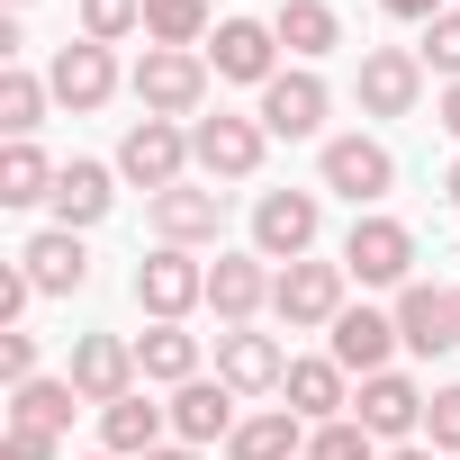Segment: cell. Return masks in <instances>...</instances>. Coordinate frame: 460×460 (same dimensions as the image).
<instances>
[{
	"label": "cell",
	"instance_id": "1",
	"mask_svg": "<svg viewBox=\"0 0 460 460\" xmlns=\"http://www.w3.org/2000/svg\"><path fill=\"white\" fill-rule=\"evenodd\" d=\"M136 100H145V118H199V100H208V55H190V46H145Z\"/></svg>",
	"mask_w": 460,
	"mask_h": 460
},
{
	"label": "cell",
	"instance_id": "2",
	"mask_svg": "<svg viewBox=\"0 0 460 460\" xmlns=\"http://www.w3.org/2000/svg\"><path fill=\"white\" fill-rule=\"evenodd\" d=\"M343 271H352L361 289H406V280H415V235H406L397 217H352Z\"/></svg>",
	"mask_w": 460,
	"mask_h": 460
},
{
	"label": "cell",
	"instance_id": "3",
	"mask_svg": "<svg viewBox=\"0 0 460 460\" xmlns=\"http://www.w3.org/2000/svg\"><path fill=\"white\" fill-rule=\"evenodd\" d=\"M199 298H208V262H190L181 244H163V253L136 262V307H145L154 325H181Z\"/></svg>",
	"mask_w": 460,
	"mask_h": 460
},
{
	"label": "cell",
	"instance_id": "4",
	"mask_svg": "<svg viewBox=\"0 0 460 460\" xmlns=\"http://www.w3.org/2000/svg\"><path fill=\"white\" fill-rule=\"evenodd\" d=\"M316 226H325L316 190H262V208H253V253H262V262H307Z\"/></svg>",
	"mask_w": 460,
	"mask_h": 460
},
{
	"label": "cell",
	"instance_id": "5",
	"mask_svg": "<svg viewBox=\"0 0 460 460\" xmlns=\"http://www.w3.org/2000/svg\"><path fill=\"white\" fill-rule=\"evenodd\" d=\"M343 262H280V280H271V307H280V325H334L343 316Z\"/></svg>",
	"mask_w": 460,
	"mask_h": 460
},
{
	"label": "cell",
	"instance_id": "6",
	"mask_svg": "<svg viewBox=\"0 0 460 460\" xmlns=\"http://www.w3.org/2000/svg\"><path fill=\"white\" fill-rule=\"evenodd\" d=\"M262 136H271L262 118H226V109H217V118L190 127V163H199L208 181H244V172L262 163Z\"/></svg>",
	"mask_w": 460,
	"mask_h": 460
},
{
	"label": "cell",
	"instance_id": "7",
	"mask_svg": "<svg viewBox=\"0 0 460 460\" xmlns=\"http://www.w3.org/2000/svg\"><path fill=\"white\" fill-rule=\"evenodd\" d=\"M181 163H190V136H181L172 118H136V127H127V145H118V172H127V181H145L154 199H163V190H181Z\"/></svg>",
	"mask_w": 460,
	"mask_h": 460
},
{
	"label": "cell",
	"instance_id": "8",
	"mask_svg": "<svg viewBox=\"0 0 460 460\" xmlns=\"http://www.w3.org/2000/svg\"><path fill=\"white\" fill-rule=\"evenodd\" d=\"M64 379H73L91 406H118V397H136V343H127V334H82Z\"/></svg>",
	"mask_w": 460,
	"mask_h": 460
},
{
	"label": "cell",
	"instance_id": "9",
	"mask_svg": "<svg viewBox=\"0 0 460 460\" xmlns=\"http://www.w3.org/2000/svg\"><path fill=\"white\" fill-rule=\"evenodd\" d=\"M415 100H424V55L370 46V55H361V109H370V118H406Z\"/></svg>",
	"mask_w": 460,
	"mask_h": 460
},
{
	"label": "cell",
	"instance_id": "10",
	"mask_svg": "<svg viewBox=\"0 0 460 460\" xmlns=\"http://www.w3.org/2000/svg\"><path fill=\"white\" fill-rule=\"evenodd\" d=\"M388 181H397V163H388L379 136H334V145H325V190H343L352 208L388 199Z\"/></svg>",
	"mask_w": 460,
	"mask_h": 460
},
{
	"label": "cell",
	"instance_id": "11",
	"mask_svg": "<svg viewBox=\"0 0 460 460\" xmlns=\"http://www.w3.org/2000/svg\"><path fill=\"white\" fill-rule=\"evenodd\" d=\"M208 64H217V82H280V37L262 19H217Z\"/></svg>",
	"mask_w": 460,
	"mask_h": 460
},
{
	"label": "cell",
	"instance_id": "12",
	"mask_svg": "<svg viewBox=\"0 0 460 460\" xmlns=\"http://www.w3.org/2000/svg\"><path fill=\"white\" fill-rule=\"evenodd\" d=\"M217 379L235 388V397L280 388V379H289V352H280L271 334H253V325H226V334H217Z\"/></svg>",
	"mask_w": 460,
	"mask_h": 460
},
{
	"label": "cell",
	"instance_id": "13",
	"mask_svg": "<svg viewBox=\"0 0 460 460\" xmlns=\"http://www.w3.org/2000/svg\"><path fill=\"white\" fill-rule=\"evenodd\" d=\"M424 406H433V397H424L415 379H397V370H379V379H361V397H352V424H370L379 442H406V433L424 424Z\"/></svg>",
	"mask_w": 460,
	"mask_h": 460
},
{
	"label": "cell",
	"instance_id": "14",
	"mask_svg": "<svg viewBox=\"0 0 460 460\" xmlns=\"http://www.w3.org/2000/svg\"><path fill=\"white\" fill-rule=\"evenodd\" d=\"M325 109H334V91L298 64V73H280V82H262V127L271 136H316L325 127Z\"/></svg>",
	"mask_w": 460,
	"mask_h": 460
},
{
	"label": "cell",
	"instance_id": "15",
	"mask_svg": "<svg viewBox=\"0 0 460 460\" xmlns=\"http://www.w3.org/2000/svg\"><path fill=\"white\" fill-rule=\"evenodd\" d=\"M271 280H280V271H262V253H217V262H208V307H217L226 325H253V307L271 298Z\"/></svg>",
	"mask_w": 460,
	"mask_h": 460
},
{
	"label": "cell",
	"instance_id": "16",
	"mask_svg": "<svg viewBox=\"0 0 460 460\" xmlns=\"http://www.w3.org/2000/svg\"><path fill=\"white\" fill-rule=\"evenodd\" d=\"M172 433H181L190 451L235 442V388H226V379H190V388L172 397Z\"/></svg>",
	"mask_w": 460,
	"mask_h": 460
},
{
	"label": "cell",
	"instance_id": "17",
	"mask_svg": "<svg viewBox=\"0 0 460 460\" xmlns=\"http://www.w3.org/2000/svg\"><path fill=\"white\" fill-rule=\"evenodd\" d=\"M46 91H55L64 109H100V100L118 91V55L82 37V46H64V55H55V73H46Z\"/></svg>",
	"mask_w": 460,
	"mask_h": 460
},
{
	"label": "cell",
	"instance_id": "18",
	"mask_svg": "<svg viewBox=\"0 0 460 460\" xmlns=\"http://www.w3.org/2000/svg\"><path fill=\"white\" fill-rule=\"evenodd\" d=\"M397 343H406V352H451V343H460V325H451V289L406 280V289H397Z\"/></svg>",
	"mask_w": 460,
	"mask_h": 460
},
{
	"label": "cell",
	"instance_id": "19",
	"mask_svg": "<svg viewBox=\"0 0 460 460\" xmlns=\"http://www.w3.org/2000/svg\"><path fill=\"white\" fill-rule=\"evenodd\" d=\"M388 352H397V316H379V307H343V316H334V361H343L352 379H379Z\"/></svg>",
	"mask_w": 460,
	"mask_h": 460
},
{
	"label": "cell",
	"instance_id": "20",
	"mask_svg": "<svg viewBox=\"0 0 460 460\" xmlns=\"http://www.w3.org/2000/svg\"><path fill=\"white\" fill-rule=\"evenodd\" d=\"M154 226H163V244H181V253H190V244H217V226H226V190H190V181H181V190L154 199Z\"/></svg>",
	"mask_w": 460,
	"mask_h": 460
},
{
	"label": "cell",
	"instance_id": "21",
	"mask_svg": "<svg viewBox=\"0 0 460 460\" xmlns=\"http://www.w3.org/2000/svg\"><path fill=\"white\" fill-rule=\"evenodd\" d=\"M19 271L37 280V298H73V289L91 280V253H82V235H73V226H55V235H37V244L19 253Z\"/></svg>",
	"mask_w": 460,
	"mask_h": 460
},
{
	"label": "cell",
	"instance_id": "22",
	"mask_svg": "<svg viewBox=\"0 0 460 460\" xmlns=\"http://www.w3.org/2000/svg\"><path fill=\"white\" fill-rule=\"evenodd\" d=\"M352 370L325 352V361H289V379H280V397H289V415H307V424H334L343 406H352V388H343Z\"/></svg>",
	"mask_w": 460,
	"mask_h": 460
},
{
	"label": "cell",
	"instance_id": "23",
	"mask_svg": "<svg viewBox=\"0 0 460 460\" xmlns=\"http://www.w3.org/2000/svg\"><path fill=\"white\" fill-rule=\"evenodd\" d=\"M163 433H172V406H154V397H118V406H100V442H109L118 460L163 451Z\"/></svg>",
	"mask_w": 460,
	"mask_h": 460
},
{
	"label": "cell",
	"instance_id": "24",
	"mask_svg": "<svg viewBox=\"0 0 460 460\" xmlns=\"http://www.w3.org/2000/svg\"><path fill=\"white\" fill-rule=\"evenodd\" d=\"M271 37L298 55V64H316V55H334V37H343V19L325 10V0H280V19H271Z\"/></svg>",
	"mask_w": 460,
	"mask_h": 460
},
{
	"label": "cell",
	"instance_id": "25",
	"mask_svg": "<svg viewBox=\"0 0 460 460\" xmlns=\"http://www.w3.org/2000/svg\"><path fill=\"white\" fill-rule=\"evenodd\" d=\"M109 199H118V190H109V172H100V163H64V172H55V217L73 226V235L109 217Z\"/></svg>",
	"mask_w": 460,
	"mask_h": 460
},
{
	"label": "cell",
	"instance_id": "26",
	"mask_svg": "<svg viewBox=\"0 0 460 460\" xmlns=\"http://www.w3.org/2000/svg\"><path fill=\"white\" fill-rule=\"evenodd\" d=\"M298 424H307V415H289V406L244 415V424H235V442H226V460H298Z\"/></svg>",
	"mask_w": 460,
	"mask_h": 460
},
{
	"label": "cell",
	"instance_id": "27",
	"mask_svg": "<svg viewBox=\"0 0 460 460\" xmlns=\"http://www.w3.org/2000/svg\"><path fill=\"white\" fill-rule=\"evenodd\" d=\"M28 199H55V163L37 154V136H10V154H0V208H28Z\"/></svg>",
	"mask_w": 460,
	"mask_h": 460
},
{
	"label": "cell",
	"instance_id": "28",
	"mask_svg": "<svg viewBox=\"0 0 460 460\" xmlns=\"http://www.w3.org/2000/svg\"><path fill=\"white\" fill-rule=\"evenodd\" d=\"M136 370H145V379H172V388H190V379H199V334H181V325H154V334L136 343Z\"/></svg>",
	"mask_w": 460,
	"mask_h": 460
},
{
	"label": "cell",
	"instance_id": "29",
	"mask_svg": "<svg viewBox=\"0 0 460 460\" xmlns=\"http://www.w3.org/2000/svg\"><path fill=\"white\" fill-rule=\"evenodd\" d=\"M73 379H28V388H10V424H28V433H64L73 424Z\"/></svg>",
	"mask_w": 460,
	"mask_h": 460
},
{
	"label": "cell",
	"instance_id": "30",
	"mask_svg": "<svg viewBox=\"0 0 460 460\" xmlns=\"http://www.w3.org/2000/svg\"><path fill=\"white\" fill-rule=\"evenodd\" d=\"M145 37L154 46H199L208 37V0H145Z\"/></svg>",
	"mask_w": 460,
	"mask_h": 460
},
{
	"label": "cell",
	"instance_id": "31",
	"mask_svg": "<svg viewBox=\"0 0 460 460\" xmlns=\"http://www.w3.org/2000/svg\"><path fill=\"white\" fill-rule=\"evenodd\" d=\"M37 118H46V82L37 73H0V127H10V136H37Z\"/></svg>",
	"mask_w": 460,
	"mask_h": 460
},
{
	"label": "cell",
	"instance_id": "32",
	"mask_svg": "<svg viewBox=\"0 0 460 460\" xmlns=\"http://www.w3.org/2000/svg\"><path fill=\"white\" fill-rule=\"evenodd\" d=\"M307 460H379V433H370V424H352V415H334V424H316V433H307Z\"/></svg>",
	"mask_w": 460,
	"mask_h": 460
},
{
	"label": "cell",
	"instance_id": "33",
	"mask_svg": "<svg viewBox=\"0 0 460 460\" xmlns=\"http://www.w3.org/2000/svg\"><path fill=\"white\" fill-rule=\"evenodd\" d=\"M136 28H145V0H82V37L91 46H118Z\"/></svg>",
	"mask_w": 460,
	"mask_h": 460
},
{
	"label": "cell",
	"instance_id": "34",
	"mask_svg": "<svg viewBox=\"0 0 460 460\" xmlns=\"http://www.w3.org/2000/svg\"><path fill=\"white\" fill-rule=\"evenodd\" d=\"M424 64H433L442 82H460V10H442V19L424 28Z\"/></svg>",
	"mask_w": 460,
	"mask_h": 460
},
{
	"label": "cell",
	"instance_id": "35",
	"mask_svg": "<svg viewBox=\"0 0 460 460\" xmlns=\"http://www.w3.org/2000/svg\"><path fill=\"white\" fill-rule=\"evenodd\" d=\"M424 433H433V451H451V460H460V388H433V406H424Z\"/></svg>",
	"mask_w": 460,
	"mask_h": 460
},
{
	"label": "cell",
	"instance_id": "36",
	"mask_svg": "<svg viewBox=\"0 0 460 460\" xmlns=\"http://www.w3.org/2000/svg\"><path fill=\"white\" fill-rule=\"evenodd\" d=\"M0 379H10V388H28V379H37V334L0 325Z\"/></svg>",
	"mask_w": 460,
	"mask_h": 460
},
{
	"label": "cell",
	"instance_id": "37",
	"mask_svg": "<svg viewBox=\"0 0 460 460\" xmlns=\"http://www.w3.org/2000/svg\"><path fill=\"white\" fill-rule=\"evenodd\" d=\"M0 460H55V433H28V424H10V442H0Z\"/></svg>",
	"mask_w": 460,
	"mask_h": 460
},
{
	"label": "cell",
	"instance_id": "38",
	"mask_svg": "<svg viewBox=\"0 0 460 460\" xmlns=\"http://www.w3.org/2000/svg\"><path fill=\"white\" fill-rule=\"evenodd\" d=\"M37 298V280L28 271H0V325H19V307Z\"/></svg>",
	"mask_w": 460,
	"mask_h": 460
},
{
	"label": "cell",
	"instance_id": "39",
	"mask_svg": "<svg viewBox=\"0 0 460 460\" xmlns=\"http://www.w3.org/2000/svg\"><path fill=\"white\" fill-rule=\"evenodd\" d=\"M379 10H388V19H424V28H433V19H442V0H379Z\"/></svg>",
	"mask_w": 460,
	"mask_h": 460
},
{
	"label": "cell",
	"instance_id": "40",
	"mask_svg": "<svg viewBox=\"0 0 460 460\" xmlns=\"http://www.w3.org/2000/svg\"><path fill=\"white\" fill-rule=\"evenodd\" d=\"M442 127H451V136H460V82H451V91H442Z\"/></svg>",
	"mask_w": 460,
	"mask_h": 460
},
{
	"label": "cell",
	"instance_id": "41",
	"mask_svg": "<svg viewBox=\"0 0 460 460\" xmlns=\"http://www.w3.org/2000/svg\"><path fill=\"white\" fill-rule=\"evenodd\" d=\"M145 460H199V451H190V442H163V451H145Z\"/></svg>",
	"mask_w": 460,
	"mask_h": 460
},
{
	"label": "cell",
	"instance_id": "42",
	"mask_svg": "<svg viewBox=\"0 0 460 460\" xmlns=\"http://www.w3.org/2000/svg\"><path fill=\"white\" fill-rule=\"evenodd\" d=\"M379 460H433V451H415V442H397V451H379Z\"/></svg>",
	"mask_w": 460,
	"mask_h": 460
},
{
	"label": "cell",
	"instance_id": "43",
	"mask_svg": "<svg viewBox=\"0 0 460 460\" xmlns=\"http://www.w3.org/2000/svg\"><path fill=\"white\" fill-rule=\"evenodd\" d=\"M442 190H451V208H460V163H451V172H442Z\"/></svg>",
	"mask_w": 460,
	"mask_h": 460
},
{
	"label": "cell",
	"instance_id": "44",
	"mask_svg": "<svg viewBox=\"0 0 460 460\" xmlns=\"http://www.w3.org/2000/svg\"><path fill=\"white\" fill-rule=\"evenodd\" d=\"M451 325H460V289H451Z\"/></svg>",
	"mask_w": 460,
	"mask_h": 460
},
{
	"label": "cell",
	"instance_id": "45",
	"mask_svg": "<svg viewBox=\"0 0 460 460\" xmlns=\"http://www.w3.org/2000/svg\"><path fill=\"white\" fill-rule=\"evenodd\" d=\"M91 460H118V451H91Z\"/></svg>",
	"mask_w": 460,
	"mask_h": 460
},
{
	"label": "cell",
	"instance_id": "46",
	"mask_svg": "<svg viewBox=\"0 0 460 460\" xmlns=\"http://www.w3.org/2000/svg\"><path fill=\"white\" fill-rule=\"evenodd\" d=\"M19 10H28V0H19Z\"/></svg>",
	"mask_w": 460,
	"mask_h": 460
}]
</instances>
